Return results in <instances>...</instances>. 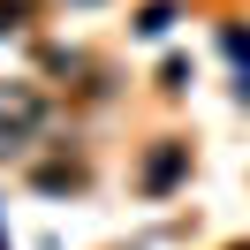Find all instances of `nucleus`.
Returning a JSON list of instances; mask_svg holds the SVG:
<instances>
[{
  "mask_svg": "<svg viewBox=\"0 0 250 250\" xmlns=\"http://www.w3.org/2000/svg\"><path fill=\"white\" fill-rule=\"evenodd\" d=\"M174 167H182V152H159V159H152V189H167V182H174Z\"/></svg>",
  "mask_w": 250,
  "mask_h": 250,
  "instance_id": "obj_1",
  "label": "nucleus"
}]
</instances>
